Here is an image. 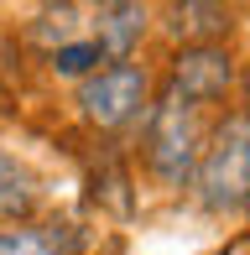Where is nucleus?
I'll list each match as a JSON object with an SVG mask.
<instances>
[{"mask_svg":"<svg viewBox=\"0 0 250 255\" xmlns=\"http://www.w3.org/2000/svg\"><path fill=\"white\" fill-rule=\"evenodd\" d=\"M193 188H198V203L214 214L250 208V115H230L214 125L193 167Z\"/></svg>","mask_w":250,"mask_h":255,"instance_id":"obj_1","label":"nucleus"},{"mask_svg":"<svg viewBox=\"0 0 250 255\" xmlns=\"http://www.w3.org/2000/svg\"><path fill=\"white\" fill-rule=\"evenodd\" d=\"M203 141L209 135H203L198 104H188L183 94L167 89L156 104H146V161H151V172L162 182L183 188L203 156Z\"/></svg>","mask_w":250,"mask_h":255,"instance_id":"obj_2","label":"nucleus"},{"mask_svg":"<svg viewBox=\"0 0 250 255\" xmlns=\"http://www.w3.org/2000/svg\"><path fill=\"white\" fill-rule=\"evenodd\" d=\"M146 94H151L146 68L110 63V68H99V73H89L84 84H78V110H84V120L99 125V130H125L130 120H141Z\"/></svg>","mask_w":250,"mask_h":255,"instance_id":"obj_3","label":"nucleus"},{"mask_svg":"<svg viewBox=\"0 0 250 255\" xmlns=\"http://www.w3.org/2000/svg\"><path fill=\"white\" fill-rule=\"evenodd\" d=\"M230 84H235V63H230V52L214 42V47H183L172 57V94H183L188 104H214V99H224L230 94Z\"/></svg>","mask_w":250,"mask_h":255,"instance_id":"obj_4","label":"nucleus"},{"mask_svg":"<svg viewBox=\"0 0 250 255\" xmlns=\"http://www.w3.org/2000/svg\"><path fill=\"white\" fill-rule=\"evenodd\" d=\"M146 21H151V10H146V5H125V0H115V5H99V10H94V37H89V42L99 47V57L125 63V57L141 47Z\"/></svg>","mask_w":250,"mask_h":255,"instance_id":"obj_5","label":"nucleus"},{"mask_svg":"<svg viewBox=\"0 0 250 255\" xmlns=\"http://www.w3.org/2000/svg\"><path fill=\"white\" fill-rule=\"evenodd\" d=\"M73 224H21V229H0V255H78Z\"/></svg>","mask_w":250,"mask_h":255,"instance_id":"obj_6","label":"nucleus"},{"mask_svg":"<svg viewBox=\"0 0 250 255\" xmlns=\"http://www.w3.org/2000/svg\"><path fill=\"white\" fill-rule=\"evenodd\" d=\"M167 16H172L167 21L172 37H188V47H214V37L230 31V10L224 5H198V0H188V5H172Z\"/></svg>","mask_w":250,"mask_h":255,"instance_id":"obj_7","label":"nucleus"},{"mask_svg":"<svg viewBox=\"0 0 250 255\" xmlns=\"http://www.w3.org/2000/svg\"><path fill=\"white\" fill-rule=\"evenodd\" d=\"M31 208H37V172H31L21 156L0 151V214L26 219Z\"/></svg>","mask_w":250,"mask_h":255,"instance_id":"obj_8","label":"nucleus"},{"mask_svg":"<svg viewBox=\"0 0 250 255\" xmlns=\"http://www.w3.org/2000/svg\"><path fill=\"white\" fill-rule=\"evenodd\" d=\"M99 47L94 42H68V47H58L52 52V68H58L63 78H89V73H99Z\"/></svg>","mask_w":250,"mask_h":255,"instance_id":"obj_9","label":"nucleus"},{"mask_svg":"<svg viewBox=\"0 0 250 255\" xmlns=\"http://www.w3.org/2000/svg\"><path fill=\"white\" fill-rule=\"evenodd\" d=\"M37 37H42V42H52V37H58V47L78 42V10H73V5L42 10V16H37ZM58 47H52V52H58Z\"/></svg>","mask_w":250,"mask_h":255,"instance_id":"obj_10","label":"nucleus"}]
</instances>
